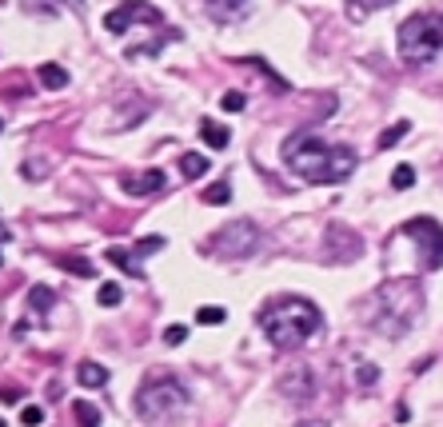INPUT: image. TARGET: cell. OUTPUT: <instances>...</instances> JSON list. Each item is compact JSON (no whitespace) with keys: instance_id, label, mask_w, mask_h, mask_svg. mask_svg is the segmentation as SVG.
Here are the masks:
<instances>
[{"instance_id":"cell-20","label":"cell","mask_w":443,"mask_h":427,"mask_svg":"<svg viewBox=\"0 0 443 427\" xmlns=\"http://www.w3.org/2000/svg\"><path fill=\"white\" fill-rule=\"evenodd\" d=\"M204 200H208V204H216V208H224V204H232V188H228V184H212L208 192H204Z\"/></svg>"},{"instance_id":"cell-12","label":"cell","mask_w":443,"mask_h":427,"mask_svg":"<svg viewBox=\"0 0 443 427\" xmlns=\"http://www.w3.org/2000/svg\"><path fill=\"white\" fill-rule=\"evenodd\" d=\"M76 379H80L84 388H104V383H108V367L96 364V359H84V364L76 367Z\"/></svg>"},{"instance_id":"cell-14","label":"cell","mask_w":443,"mask_h":427,"mask_svg":"<svg viewBox=\"0 0 443 427\" xmlns=\"http://www.w3.org/2000/svg\"><path fill=\"white\" fill-rule=\"evenodd\" d=\"M208 164H212V160L200 156V152H184V156H180V172H184L188 180H200V176L208 172Z\"/></svg>"},{"instance_id":"cell-4","label":"cell","mask_w":443,"mask_h":427,"mask_svg":"<svg viewBox=\"0 0 443 427\" xmlns=\"http://www.w3.org/2000/svg\"><path fill=\"white\" fill-rule=\"evenodd\" d=\"M399 60L407 64H428L443 52V13H416L399 25Z\"/></svg>"},{"instance_id":"cell-30","label":"cell","mask_w":443,"mask_h":427,"mask_svg":"<svg viewBox=\"0 0 443 427\" xmlns=\"http://www.w3.org/2000/svg\"><path fill=\"white\" fill-rule=\"evenodd\" d=\"M375 379H380V367H375V364H364V367H359V383H364V388H371V383H375Z\"/></svg>"},{"instance_id":"cell-13","label":"cell","mask_w":443,"mask_h":427,"mask_svg":"<svg viewBox=\"0 0 443 427\" xmlns=\"http://www.w3.org/2000/svg\"><path fill=\"white\" fill-rule=\"evenodd\" d=\"M56 264H60L64 272H72V276H80V280H92V276H96V264H92V260L68 256V252H60V256H56Z\"/></svg>"},{"instance_id":"cell-15","label":"cell","mask_w":443,"mask_h":427,"mask_svg":"<svg viewBox=\"0 0 443 427\" xmlns=\"http://www.w3.org/2000/svg\"><path fill=\"white\" fill-rule=\"evenodd\" d=\"M37 76H40V84H44V88H52V92L68 84V72H64L60 64H40V68H37Z\"/></svg>"},{"instance_id":"cell-24","label":"cell","mask_w":443,"mask_h":427,"mask_svg":"<svg viewBox=\"0 0 443 427\" xmlns=\"http://www.w3.org/2000/svg\"><path fill=\"white\" fill-rule=\"evenodd\" d=\"M20 423H25V427H40V423H44V407H40V403L20 407Z\"/></svg>"},{"instance_id":"cell-6","label":"cell","mask_w":443,"mask_h":427,"mask_svg":"<svg viewBox=\"0 0 443 427\" xmlns=\"http://www.w3.org/2000/svg\"><path fill=\"white\" fill-rule=\"evenodd\" d=\"M208 248L216 252V256H224V260L252 256V252L259 248V228L252 220H232L228 228H220V232L212 236Z\"/></svg>"},{"instance_id":"cell-11","label":"cell","mask_w":443,"mask_h":427,"mask_svg":"<svg viewBox=\"0 0 443 427\" xmlns=\"http://www.w3.org/2000/svg\"><path fill=\"white\" fill-rule=\"evenodd\" d=\"M208 4V13L220 20V25H228V20H240L248 8V0H204Z\"/></svg>"},{"instance_id":"cell-8","label":"cell","mask_w":443,"mask_h":427,"mask_svg":"<svg viewBox=\"0 0 443 427\" xmlns=\"http://www.w3.org/2000/svg\"><path fill=\"white\" fill-rule=\"evenodd\" d=\"M132 25H160V13L152 4H144V0H124V4H116L104 16V28H108L112 37H124Z\"/></svg>"},{"instance_id":"cell-25","label":"cell","mask_w":443,"mask_h":427,"mask_svg":"<svg viewBox=\"0 0 443 427\" xmlns=\"http://www.w3.org/2000/svg\"><path fill=\"white\" fill-rule=\"evenodd\" d=\"M416 184V168L411 164H399V168L392 172V188H411Z\"/></svg>"},{"instance_id":"cell-28","label":"cell","mask_w":443,"mask_h":427,"mask_svg":"<svg viewBox=\"0 0 443 427\" xmlns=\"http://www.w3.org/2000/svg\"><path fill=\"white\" fill-rule=\"evenodd\" d=\"M156 248H164V236H148V240L136 244V256H148V252H156Z\"/></svg>"},{"instance_id":"cell-2","label":"cell","mask_w":443,"mask_h":427,"mask_svg":"<svg viewBox=\"0 0 443 427\" xmlns=\"http://www.w3.org/2000/svg\"><path fill=\"white\" fill-rule=\"evenodd\" d=\"M320 328H323L320 307L312 304V300H304V295H280V300L259 307V331L280 352L304 348L312 336H320Z\"/></svg>"},{"instance_id":"cell-27","label":"cell","mask_w":443,"mask_h":427,"mask_svg":"<svg viewBox=\"0 0 443 427\" xmlns=\"http://www.w3.org/2000/svg\"><path fill=\"white\" fill-rule=\"evenodd\" d=\"M184 340H188V328H184V324H172V328H164V343H168V348H180Z\"/></svg>"},{"instance_id":"cell-19","label":"cell","mask_w":443,"mask_h":427,"mask_svg":"<svg viewBox=\"0 0 443 427\" xmlns=\"http://www.w3.org/2000/svg\"><path fill=\"white\" fill-rule=\"evenodd\" d=\"M224 319H228V312H224V307H216V304H204L196 312V324H204V328H220Z\"/></svg>"},{"instance_id":"cell-3","label":"cell","mask_w":443,"mask_h":427,"mask_svg":"<svg viewBox=\"0 0 443 427\" xmlns=\"http://www.w3.org/2000/svg\"><path fill=\"white\" fill-rule=\"evenodd\" d=\"M423 312V288L416 280H392L375 295V328L383 336H404L411 331L416 316Z\"/></svg>"},{"instance_id":"cell-5","label":"cell","mask_w":443,"mask_h":427,"mask_svg":"<svg viewBox=\"0 0 443 427\" xmlns=\"http://www.w3.org/2000/svg\"><path fill=\"white\" fill-rule=\"evenodd\" d=\"M188 407V388L180 379H148L136 388V415L148 423H168Z\"/></svg>"},{"instance_id":"cell-7","label":"cell","mask_w":443,"mask_h":427,"mask_svg":"<svg viewBox=\"0 0 443 427\" xmlns=\"http://www.w3.org/2000/svg\"><path fill=\"white\" fill-rule=\"evenodd\" d=\"M404 236L423 248V268H443V224L431 216H416L404 224Z\"/></svg>"},{"instance_id":"cell-29","label":"cell","mask_w":443,"mask_h":427,"mask_svg":"<svg viewBox=\"0 0 443 427\" xmlns=\"http://www.w3.org/2000/svg\"><path fill=\"white\" fill-rule=\"evenodd\" d=\"M387 4H392V0H352V8H356V13H375V8H387Z\"/></svg>"},{"instance_id":"cell-18","label":"cell","mask_w":443,"mask_h":427,"mask_svg":"<svg viewBox=\"0 0 443 427\" xmlns=\"http://www.w3.org/2000/svg\"><path fill=\"white\" fill-rule=\"evenodd\" d=\"M108 264L112 268H120V272H128V276H140V264L132 260L128 248H108Z\"/></svg>"},{"instance_id":"cell-21","label":"cell","mask_w":443,"mask_h":427,"mask_svg":"<svg viewBox=\"0 0 443 427\" xmlns=\"http://www.w3.org/2000/svg\"><path fill=\"white\" fill-rule=\"evenodd\" d=\"M96 300H100V304H104V307H116V304H120V300H124V288H120V283H100Z\"/></svg>"},{"instance_id":"cell-23","label":"cell","mask_w":443,"mask_h":427,"mask_svg":"<svg viewBox=\"0 0 443 427\" xmlns=\"http://www.w3.org/2000/svg\"><path fill=\"white\" fill-rule=\"evenodd\" d=\"M407 132H411V124H407V120L392 124V128H387V132H383V136H380V148H392V144H395V140H404V136H407Z\"/></svg>"},{"instance_id":"cell-32","label":"cell","mask_w":443,"mask_h":427,"mask_svg":"<svg viewBox=\"0 0 443 427\" xmlns=\"http://www.w3.org/2000/svg\"><path fill=\"white\" fill-rule=\"evenodd\" d=\"M0 427H4V419H0Z\"/></svg>"},{"instance_id":"cell-16","label":"cell","mask_w":443,"mask_h":427,"mask_svg":"<svg viewBox=\"0 0 443 427\" xmlns=\"http://www.w3.org/2000/svg\"><path fill=\"white\" fill-rule=\"evenodd\" d=\"M200 136H204V144H212V148H228V140H232V132H228L224 124H212V120L200 124Z\"/></svg>"},{"instance_id":"cell-31","label":"cell","mask_w":443,"mask_h":427,"mask_svg":"<svg viewBox=\"0 0 443 427\" xmlns=\"http://www.w3.org/2000/svg\"><path fill=\"white\" fill-rule=\"evenodd\" d=\"M0 128H4V120H0Z\"/></svg>"},{"instance_id":"cell-17","label":"cell","mask_w":443,"mask_h":427,"mask_svg":"<svg viewBox=\"0 0 443 427\" xmlns=\"http://www.w3.org/2000/svg\"><path fill=\"white\" fill-rule=\"evenodd\" d=\"M52 300H56V295H52L49 283H32V288H28V307H32V312H49Z\"/></svg>"},{"instance_id":"cell-9","label":"cell","mask_w":443,"mask_h":427,"mask_svg":"<svg viewBox=\"0 0 443 427\" xmlns=\"http://www.w3.org/2000/svg\"><path fill=\"white\" fill-rule=\"evenodd\" d=\"M120 184H124L128 196H152V192H164L168 176H164L160 168H148V172H140V176H124Z\"/></svg>"},{"instance_id":"cell-22","label":"cell","mask_w":443,"mask_h":427,"mask_svg":"<svg viewBox=\"0 0 443 427\" xmlns=\"http://www.w3.org/2000/svg\"><path fill=\"white\" fill-rule=\"evenodd\" d=\"M72 412H76V419H80L84 427H100V407H92V403H76Z\"/></svg>"},{"instance_id":"cell-1","label":"cell","mask_w":443,"mask_h":427,"mask_svg":"<svg viewBox=\"0 0 443 427\" xmlns=\"http://www.w3.org/2000/svg\"><path fill=\"white\" fill-rule=\"evenodd\" d=\"M283 164L308 184H340L356 172V152L328 144L316 132H292L283 140Z\"/></svg>"},{"instance_id":"cell-26","label":"cell","mask_w":443,"mask_h":427,"mask_svg":"<svg viewBox=\"0 0 443 427\" xmlns=\"http://www.w3.org/2000/svg\"><path fill=\"white\" fill-rule=\"evenodd\" d=\"M244 104H248L244 92H224V100H220L224 112H244Z\"/></svg>"},{"instance_id":"cell-10","label":"cell","mask_w":443,"mask_h":427,"mask_svg":"<svg viewBox=\"0 0 443 427\" xmlns=\"http://www.w3.org/2000/svg\"><path fill=\"white\" fill-rule=\"evenodd\" d=\"M280 391L283 395H292V400H308L312 391H316V383H312V371H288V376L280 379Z\"/></svg>"}]
</instances>
